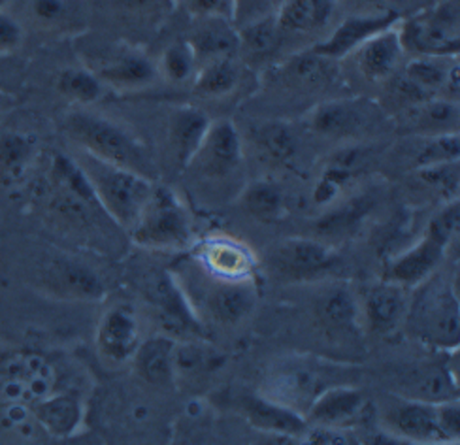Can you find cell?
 <instances>
[{
	"label": "cell",
	"mask_w": 460,
	"mask_h": 445,
	"mask_svg": "<svg viewBox=\"0 0 460 445\" xmlns=\"http://www.w3.org/2000/svg\"><path fill=\"white\" fill-rule=\"evenodd\" d=\"M63 130L82 153L157 182L159 170L147 146L104 115L87 110H72L65 115Z\"/></svg>",
	"instance_id": "1"
},
{
	"label": "cell",
	"mask_w": 460,
	"mask_h": 445,
	"mask_svg": "<svg viewBox=\"0 0 460 445\" xmlns=\"http://www.w3.org/2000/svg\"><path fill=\"white\" fill-rule=\"evenodd\" d=\"M402 331L420 345L447 353L460 343V304L456 283L432 274L413 287Z\"/></svg>",
	"instance_id": "2"
},
{
	"label": "cell",
	"mask_w": 460,
	"mask_h": 445,
	"mask_svg": "<svg viewBox=\"0 0 460 445\" xmlns=\"http://www.w3.org/2000/svg\"><path fill=\"white\" fill-rule=\"evenodd\" d=\"M341 369L332 362L315 357H287L281 359L264 376L259 395L270 398L285 408L300 414L305 419L312 404L327 389L340 383H351L340 378Z\"/></svg>",
	"instance_id": "3"
},
{
	"label": "cell",
	"mask_w": 460,
	"mask_h": 445,
	"mask_svg": "<svg viewBox=\"0 0 460 445\" xmlns=\"http://www.w3.org/2000/svg\"><path fill=\"white\" fill-rule=\"evenodd\" d=\"M460 204L446 202L429 221L420 238L387 263L385 280L413 289L427 281L446 259L449 245L458 236Z\"/></svg>",
	"instance_id": "4"
},
{
	"label": "cell",
	"mask_w": 460,
	"mask_h": 445,
	"mask_svg": "<svg viewBox=\"0 0 460 445\" xmlns=\"http://www.w3.org/2000/svg\"><path fill=\"white\" fill-rule=\"evenodd\" d=\"M74 159L85 174L94 197L106 211V216L119 228L128 232L140 216L155 182L127 168L94 159L82 151Z\"/></svg>",
	"instance_id": "5"
},
{
	"label": "cell",
	"mask_w": 460,
	"mask_h": 445,
	"mask_svg": "<svg viewBox=\"0 0 460 445\" xmlns=\"http://www.w3.org/2000/svg\"><path fill=\"white\" fill-rule=\"evenodd\" d=\"M128 236L149 251H181L193 244V219L176 192L155 182Z\"/></svg>",
	"instance_id": "6"
},
{
	"label": "cell",
	"mask_w": 460,
	"mask_h": 445,
	"mask_svg": "<svg viewBox=\"0 0 460 445\" xmlns=\"http://www.w3.org/2000/svg\"><path fill=\"white\" fill-rule=\"evenodd\" d=\"M396 31L406 53L458 59L460 0H439L423 12L402 17Z\"/></svg>",
	"instance_id": "7"
},
{
	"label": "cell",
	"mask_w": 460,
	"mask_h": 445,
	"mask_svg": "<svg viewBox=\"0 0 460 445\" xmlns=\"http://www.w3.org/2000/svg\"><path fill=\"white\" fill-rule=\"evenodd\" d=\"M57 372L40 353H13L0 360V404L29 408L55 393Z\"/></svg>",
	"instance_id": "8"
},
{
	"label": "cell",
	"mask_w": 460,
	"mask_h": 445,
	"mask_svg": "<svg viewBox=\"0 0 460 445\" xmlns=\"http://www.w3.org/2000/svg\"><path fill=\"white\" fill-rule=\"evenodd\" d=\"M439 404V402H438ZM438 404L411 400L394 395L379 410V427L410 445L451 441L439 423Z\"/></svg>",
	"instance_id": "9"
},
{
	"label": "cell",
	"mask_w": 460,
	"mask_h": 445,
	"mask_svg": "<svg viewBox=\"0 0 460 445\" xmlns=\"http://www.w3.org/2000/svg\"><path fill=\"white\" fill-rule=\"evenodd\" d=\"M146 297L153 306L166 336L174 340L204 338L202 323L193 302L185 295L183 285L172 272H159L147 283Z\"/></svg>",
	"instance_id": "10"
},
{
	"label": "cell",
	"mask_w": 460,
	"mask_h": 445,
	"mask_svg": "<svg viewBox=\"0 0 460 445\" xmlns=\"http://www.w3.org/2000/svg\"><path fill=\"white\" fill-rule=\"evenodd\" d=\"M102 85L121 91H138L155 84L159 70L147 53L137 46L111 42L94 51V61L89 67Z\"/></svg>",
	"instance_id": "11"
},
{
	"label": "cell",
	"mask_w": 460,
	"mask_h": 445,
	"mask_svg": "<svg viewBox=\"0 0 460 445\" xmlns=\"http://www.w3.org/2000/svg\"><path fill=\"white\" fill-rule=\"evenodd\" d=\"M381 106L367 99H336L312 110L308 125L321 137L334 140H358L379 127Z\"/></svg>",
	"instance_id": "12"
},
{
	"label": "cell",
	"mask_w": 460,
	"mask_h": 445,
	"mask_svg": "<svg viewBox=\"0 0 460 445\" xmlns=\"http://www.w3.org/2000/svg\"><path fill=\"white\" fill-rule=\"evenodd\" d=\"M336 251L319 238H287L272 247L268 264L285 281H312L334 270Z\"/></svg>",
	"instance_id": "13"
},
{
	"label": "cell",
	"mask_w": 460,
	"mask_h": 445,
	"mask_svg": "<svg viewBox=\"0 0 460 445\" xmlns=\"http://www.w3.org/2000/svg\"><path fill=\"white\" fill-rule=\"evenodd\" d=\"M195 259L209 278L226 281L255 280L257 255L242 240L228 235H209L195 244Z\"/></svg>",
	"instance_id": "14"
},
{
	"label": "cell",
	"mask_w": 460,
	"mask_h": 445,
	"mask_svg": "<svg viewBox=\"0 0 460 445\" xmlns=\"http://www.w3.org/2000/svg\"><path fill=\"white\" fill-rule=\"evenodd\" d=\"M411 289L383 280L364 289L358 297L362 328L376 336H393L402 331L408 314Z\"/></svg>",
	"instance_id": "15"
},
{
	"label": "cell",
	"mask_w": 460,
	"mask_h": 445,
	"mask_svg": "<svg viewBox=\"0 0 460 445\" xmlns=\"http://www.w3.org/2000/svg\"><path fill=\"white\" fill-rule=\"evenodd\" d=\"M446 359L419 364L402 378L398 396L420 402L458 400V350L444 353Z\"/></svg>",
	"instance_id": "16"
},
{
	"label": "cell",
	"mask_w": 460,
	"mask_h": 445,
	"mask_svg": "<svg viewBox=\"0 0 460 445\" xmlns=\"http://www.w3.org/2000/svg\"><path fill=\"white\" fill-rule=\"evenodd\" d=\"M202 307L208 319L221 326H236L255 312L259 291L255 280L226 281L209 278L202 287Z\"/></svg>",
	"instance_id": "17"
},
{
	"label": "cell",
	"mask_w": 460,
	"mask_h": 445,
	"mask_svg": "<svg viewBox=\"0 0 460 445\" xmlns=\"http://www.w3.org/2000/svg\"><path fill=\"white\" fill-rule=\"evenodd\" d=\"M402 19L396 10H385L377 13H358L351 15L327 36L323 42L315 44L312 49L331 61L343 59L353 55L364 42H368L376 34L394 27Z\"/></svg>",
	"instance_id": "18"
},
{
	"label": "cell",
	"mask_w": 460,
	"mask_h": 445,
	"mask_svg": "<svg viewBox=\"0 0 460 445\" xmlns=\"http://www.w3.org/2000/svg\"><path fill=\"white\" fill-rule=\"evenodd\" d=\"M99 353L111 364H125L132 359L142 342L140 321L134 307L115 304L102 314L97 334H94Z\"/></svg>",
	"instance_id": "19"
},
{
	"label": "cell",
	"mask_w": 460,
	"mask_h": 445,
	"mask_svg": "<svg viewBox=\"0 0 460 445\" xmlns=\"http://www.w3.org/2000/svg\"><path fill=\"white\" fill-rule=\"evenodd\" d=\"M212 178H226L236 172L243 161V142L233 121H212L206 138L193 163Z\"/></svg>",
	"instance_id": "20"
},
{
	"label": "cell",
	"mask_w": 460,
	"mask_h": 445,
	"mask_svg": "<svg viewBox=\"0 0 460 445\" xmlns=\"http://www.w3.org/2000/svg\"><path fill=\"white\" fill-rule=\"evenodd\" d=\"M367 412V398L353 383H340L317 396L305 423L329 429H349L362 419Z\"/></svg>",
	"instance_id": "21"
},
{
	"label": "cell",
	"mask_w": 460,
	"mask_h": 445,
	"mask_svg": "<svg viewBox=\"0 0 460 445\" xmlns=\"http://www.w3.org/2000/svg\"><path fill=\"white\" fill-rule=\"evenodd\" d=\"M46 285L57 295L72 300L94 302L106 293L104 280L85 263L72 257H55L44 270Z\"/></svg>",
	"instance_id": "22"
},
{
	"label": "cell",
	"mask_w": 460,
	"mask_h": 445,
	"mask_svg": "<svg viewBox=\"0 0 460 445\" xmlns=\"http://www.w3.org/2000/svg\"><path fill=\"white\" fill-rule=\"evenodd\" d=\"M315 316L323 331L331 338L348 340L360 336L362 317L358 297L348 285L329 287L315 304Z\"/></svg>",
	"instance_id": "23"
},
{
	"label": "cell",
	"mask_w": 460,
	"mask_h": 445,
	"mask_svg": "<svg viewBox=\"0 0 460 445\" xmlns=\"http://www.w3.org/2000/svg\"><path fill=\"white\" fill-rule=\"evenodd\" d=\"M238 410L253 429L266 436L300 438L308 429V423L300 414L259 393L242 396L238 400Z\"/></svg>",
	"instance_id": "24"
},
{
	"label": "cell",
	"mask_w": 460,
	"mask_h": 445,
	"mask_svg": "<svg viewBox=\"0 0 460 445\" xmlns=\"http://www.w3.org/2000/svg\"><path fill=\"white\" fill-rule=\"evenodd\" d=\"M209 125V115L197 106H180L170 115L168 147L178 168L183 170L193 165Z\"/></svg>",
	"instance_id": "25"
},
{
	"label": "cell",
	"mask_w": 460,
	"mask_h": 445,
	"mask_svg": "<svg viewBox=\"0 0 460 445\" xmlns=\"http://www.w3.org/2000/svg\"><path fill=\"white\" fill-rule=\"evenodd\" d=\"M396 25L376 34L355 51L357 67L367 80L387 82L398 72L406 51L400 42Z\"/></svg>",
	"instance_id": "26"
},
{
	"label": "cell",
	"mask_w": 460,
	"mask_h": 445,
	"mask_svg": "<svg viewBox=\"0 0 460 445\" xmlns=\"http://www.w3.org/2000/svg\"><path fill=\"white\" fill-rule=\"evenodd\" d=\"M176 342L166 334H153L140 342L130 362L137 376L155 387H166L176 383Z\"/></svg>",
	"instance_id": "27"
},
{
	"label": "cell",
	"mask_w": 460,
	"mask_h": 445,
	"mask_svg": "<svg viewBox=\"0 0 460 445\" xmlns=\"http://www.w3.org/2000/svg\"><path fill=\"white\" fill-rule=\"evenodd\" d=\"M31 415L38 427L49 436L68 438L82 429L85 410L82 400L75 395L51 393L31 405Z\"/></svg>",
	"instance_id": "28"
},
{
	"label": "cell",
	"mask_w": 460,
	"mask_h": 445,
	"mask_svg": "<svg viewBox=\"0 0 460 445\" xmlns=\"http://www.w3.org/2000/svg\"><path fill=\"white\" fill-rule=\"evenodd\" d=\"M336 12V0H283L276 8L281 38L312 34L327 27Z\"/></svg>",
	"instance_id": "29"
},
{
	"label": "cell",
	"mask_w": 460,
	"mask_h": 445,
	"mask_svg": "<svg viewBox=\"0 0 460 445\" xmlns=\"http://www.w3.org/2000/svg\"><path fill=\"white\" fill-rule=\"evenodd\" d=\"M187 42L193 48L199 65L221 59V57L238 55V29L223 17L197 19L195 29L190 31Z\"/></svg>",
	"instance_id": "30"
},
{
	"label": "cell",
	"mask_w": 460,
	"mask_h": 445,
	"mask_svg": "<svg viewBox=\"0 0 460 445\" xmlns=\"http://www.w3.org/2000/svg\"><path fill=\"white\" fill-rule=\"evenodd\" d=\"M398 115L419 137L458 132V102L442 99V96H434Z\"/></svg>",
	"instance_id": "31"
},
{
	"label": "cell",
	"mask_w": 460,
	"mask_h": 445,
	"mask_svg": "<svg viewBox=\"0 0 460 445\" xmlns=\"http://www.w3.org/2000/svg\"><path fill=\"white\" fill-rule=\"evenodd\" d=\"M36 142L31 134L8 130L0 137V183L13 187L22 183L32 165Z\"/></svg>",
	"instance_id": "32"
},
{
	"label": "cell",
	"mask_w": 460,
	"mask_h": 445,
	"mask_svg": "<svg viewBox=\"0 0 460 445\" xmlns=\"http://www.w3.org/2000/svg\"><path fill=\"white\" fill-rule=\"evenodd\" d=\"M281 42L283 38L274 13L238 27V55L249 63L266 61L279 49Z\"/></svg>",
	"instance_id": "33"
},
{
	"label": "cell",
	"mask_w": 460,
	"mask_h": 445,
	"mask_svg": "<svg viewBox=\"0 0 460 445\" xmlns=\"http://www.w3.org/2000/svg\"><path fill=\"white\" fill-rule=\"evenodd\" d=\"M257 149L266 161L279 166H287L298 155V134L285 121H264L253 130Z\"/></svg>",
	"instance_id": "34"
},
{
	"label": "cell",
	"mask_w": 460,
	"mask_h": 445,
	"mask_svg": "<svg viewBox=\"0 0 460 445\" xmlns=\"http://www.w3.org/2000/svg\"><path fill=\"white\" fill-rule=\"evenodd\" d=\"M225 362V357L204 338H189L176 342V381L178 378H200L214 374Z\"/></svg>",
	"instance_id": "35"
},
{
	"label": "cell",
	"mask_w": 460,
	"mask_h": 445,
	"mask_svg": "<svg viewBox=\"0 0 460 445\" xmlns=\"http://www.w3.org/2000/svg\"><path fill=\"white\" fill-rule=\"evenodd\" d=\"M240 82V67L234 57H221L199 67L193 77V91L204 99H219L233 93Z\"/></svg>",
	"instance_id": "36"
},
{
	"label": "cell",
	"mask_w": 460,
	"mask_h": 445,
	"mask_svg": "<svg viewBox=\"0 0 460 445\" xmlns=\"http://www.w3.org/2000/svg\"><path fill=\"white\" fill-rule=\"evenodd\" d=\"M240 204L249 216L262 223H274L281 219L287 209L283 191L279 185L268 180L249 183L242 192Z\"/></svg>",
	"instance_id": "37"
},
{
	"label": "cell",
	"mask_w": 460,
	"mask_h": 445,
	"mask_svg": "<svg viewBox=\"0 0 460 445\" xmlns=\"http://www.w3.org/2000/svg\"><path fill=\"white\" fill-rule=\"evenodd\" d=\"M456 61L439 59V57H413L404 65L402 74L429 96H442L449 70Z\"/></svg>",
	"instance_id": "38"
},
{
	"label": "cell",
	"mask_w": 460,
	"mask_h": 445,
	"mask_svg": "<svg viewBox=\"0 0 460 445\" xmlns=\"http://www.w3.org/2000/svg\"><path fill=\"white\" fill-rule=\"evenodd\" d=\"M460 159V137L458 132L432 134V137H419L417 149L411 153L410 163L413 170L456 163Z\"/></svg>",
	"instance_id": "39"
},
{
	"label": "cell",
	"mask_w": 460,
	"mask_h": 445,
	"mask_svg": "<svg viewBox=\"0 0 460 445\" xmlns=\"http://www.w3.org/2000/svg\"><path fill=\"white\" fill-rule=\"evenodd\" d=\"M287 76L293 82H298L304 87H323L332 82L334 77V61L327 59L312 48L295 55L285 67Z\"/></svg>",
	"instance_id": "40"
},
{
	"label": "cell",
	"mask_w": 460,
	"mask_h": 445,
	"mask_svg": "<svg viewBox=\"0 0 460 445\" xmlns=\"http://www.w3.org/2000/svg\"><path fill=\"white\" fill-rule=\"evenodd\" d=\"M57 91L68 101L87 106L101 99L104 85L89 68H66L57 76Z\"/></svg>",
	"instance_id": "41"
},
{
	"label": "cell",
	"mask_w": 460,
	"mask_h": 445,
	"mask_svg": "<svg viewBox=\"0 0 460 445\" xmlns=\"http://www.w3.org/2000/svg\"><path fill=\"white\" fill-rule=\"evenodd\" d=\"M199 67V59L190 44L187 40H176L164 48L157 70L168 82L185 84L193 80Z\"/></svg>",
	"instance_id": "42"
},
{
	"label": "cell",
	"mask_w": 460,
	"mask_h": 445,
	"mask_svg": "<svg viewBox=\"0 0 460 445\" xmlns=\"http://www.w3.org/2000/svg\"><path fill=\"white\" fill-rule=\"evenodd\" d=\"M34 22L48 29H63L80 23L84 6L80 0H31Z\"/></svg>",
	"instance_id": "43"
},
{
	"label": "cell",
	"mask_w": 460,
	"mask_h": 445,
	"mask_svg": "<svg viewBox=\"0 0 460 445\" xmlns=\"http://www.w3.org/2000/svg\"><path fill=\"white\" fill-rule=\"evenodd\" d=\"M372 208V200L368 197H358L355 200L345 202L340 208L331 209L329 214H324L317 221V232L323 236H338L345 235L351 228L357 227V223L367 216V211Z\"/></svg>",
	"instance_id": "44"
},
{
	"label": "cell",
	"mask_w": 460,
	"mask_h": 445,
	"mask_svg": "<svg viewBox=\"0 0 460 445\" xmlns=\"http://www.w3.org/2000/svg\"><path fill=\"white\" fill-rule=\"evenodd\" d=\"M415 176L423 182L429 189L436 191L439 197H444L446 202L456 200L458 192V161L444 163L413 170Z\"/></svg>",
	"instance_id": "45"
},
{
	"label": "cell",
	"mask_w": 460,
	"mask_h": 445,
	"mask_svg": "<svg viewBox=\"0 0 460 445\" xmlns=\"http://www.w3.org/2000/svg\"><path fill=\"white\" fill-rule=\"evenodd\" d=\"M123 12L147 25L163 23L176 10L178 0H115Z\"/></svg>",
	"instance_id": "46"
},
{
	"label": "cell",
	"mask_w": 460,
	"mask_h": 445,
	"mask_svg": "<svg viewBox=\"0 0 460 445\" xmlns=\"http://www.w3.org/2000/svg\"><path fill=\"white\" fill-rule=\"evenodd\" d=\"M298 445H358V436L349 429H329L308 424L298 438Z\"/></svg>",
	"instance_id": "47"
},
{
	"label": "cell",
	"mask_w": 460,
	"mask_h": 445,
	"mask_svg": "<svg viewBox=\"0 0 460 445\" xmlns=\"http://www.w3.org/2000/svg\"><path fill=\"white\" fill-rule=\"evenodd\" d=\"M372 155H374V151L368 146L353 144V146H345V147L338 149L329 159L327 165H332V166L348 170L351 174H357L364 165L370 161Z\"/></svg>",
	"instance_id": "48"
},
{
	"label": "cell",
	"mask_w": 460,
	"mask_h": 445,
	"mask_svg": "<svg viewBox=\"0 0 460 445\" xmlns=\"http://www.w3.org/2000/svg\"><path fill=\"white\" fill-rule=\"evenodd\" d=\"M181 3L195 19L223 17L233 22L234 17V0H181Z\"/></svg>",
	"instance_id": "49"
},
{
	"label": "cell",
	"mask_w": 460,
	"mask_h": 445,
	"mask_svg": "<svg viewBox=\"0 0 460 445\" xmlns=\"http://www.w3.org/2000/svg\"><path fill=\"white\" fill-rule=\"evenodd\" d=\"M270 13H274L272 0H234L233 23L238 29Z\"/></svg>",
	"instance_id": "50"
},
{
	"label": "cell",
	"mask_w": 460,
	"mask_h": 445,
	"mask_svg": "<svg viewBox=\"0 0 460 445\" xmlns=\"http://www.w3.org/2000/svg\"><path fill=\"white\" fill-rule=\"evenodd\" d=\"M23 29L17 23V19L4 10L0 12V53L13 51L22 46Z\"/></svg>",
	"instance_id": "51"
},
{
	"label": "cell",
	"mask_w": 460,
	"mask_h": 445,
	"mask_svg": "<svg viewBox=\"0 0 460 445\" xmlns=\"http://www.w3.org/2000/svg\"><path fill=\"white\" fill-rule=\"evenodd\" d=\"M358 445H410V443L387 434L385 431H379V432H372L364 438H358Z\"/></svg>",
	"instance_id": "52"
},
{
	"label": "cell",
	"mask_w": 460,
	"mask_h": 445,
	"mask_svg": "<svg viewBox=\"0 0 460 445\" xmlns=\"http://www.w3.org/2000/svg\"><path fill=\"white\" fill-rule=\"evenodd\" d=\"M259 445H298V438H291V436H266V440L262 443H259Z\"/></svg>",
	"instance_id": "53"
},
{
	"label": "cell",
	"mask_w": 460,
	"mask_h": 445,
	"mask_svg": "<svg viewBox=\"0 0 460 445\" xmlns=\"http://www.w3.org/2000/svg\"><path fill=\"white\" fill-rule=\"evenodd\" d=\"M10 3H12V0H0V12H3Z\"/></svg>",
	"instance_id": "54"
},
{
	"label": "cell",
	"mask_w": 460,
	"mask_h": 445,
	"mask_svg": "<svg viewBox=\"0 0 460 445\" xmlns=\"http://www.w3.org/2000/svg\"><path fill=\"white\" fill-rule=\"evenodd\" d=\"M430 445H460V441H444V443H430Z\"/></svg>",
	"instance_id": "55"
},
{
	"label": "cell",
	"mask_w": 460,
	"mask_h": 445,
	"mask_svg": "<svg viewBox=\"0 0 460 445\" xmlns=\"http://www.w3.org/2000/svg\"><path fill=\"white\" fill-rule=\"evenodd\" d=\"M281 3H283V0H272V4H274V12H276V8H278Z\"/></svg>",
	"instance_id": "56"
},
{
	"label": "cell",
	"mask_w": 460,
	"mask_h": 445,
	"mask_svg": "<svg viewBox=\"0 0 460 445\" xmlns=\"http://www.w3.org/2000/svg\"><path fill=\"white\" fill-rule=\"evenodd\" d=\"M436 3H439V0H436Z\"/></svg>",
	"instance_id": "57"
}]
</instances>
